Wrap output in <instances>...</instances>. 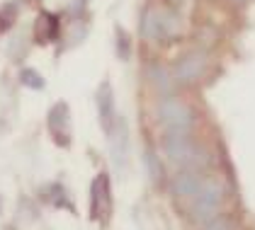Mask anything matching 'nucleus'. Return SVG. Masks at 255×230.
<instances>
[{
    "label": "nucleus",
    "instance_id": "5",
    "mask_svg": "<svg viewBox=\"0 0 255 230\" xmlns=\"http://www.w3.org/2000/svg\"><path fill=\"white\" fill-rule=\"evenodd\" d=\"M207 63H209V58H207V51H202V49L185 54L173 68V80L180 85H195L207 73Z\"/></svg>",
    "mask_w": 255,
    "mask_h": 230
},
{
    "label": "nucleus",
    "instance_id": "6",
    "mask_svg": "<svg viewBox=\"0 0 255 230\" xmlns=\"http://www.w3.org/2000/svg\"><path fill=\"white\" fill-rule=\"evenodd\" d=\"M95 104H98V116H100V126L105 131V138L112 134L115 124L119 119L117 112V102H115V92H112V85L110 80H102L98 87V95H95Z\"/></svg>",
    "mask_w": 255,
    "mask_h": 230
},
{
    "label": "nucleus",
    "instance_id": "14",
    "mask_svg": "<svg viewBox=\"0 0 255 230\" xmlns=\"http://www.w3.org/2000/svg\"><path fill=\"white\" fill-rule=\"evenodd\" d=\"M148 80H151V85L156 87L158 92H168L170 95V85H173V80H170V73L165 71V68H160V66H151L148 68Z\"/></svg>",
    "mask_w": 255,
    "mask_h": 230
},
{
    "label": "nucleus",
    "instance_id": "22",
    "mask_svg": "<svg viewBox=\"0 0 255 230\" xmlns=\"http://www.w3.org/2000/svg\"><path fill=\"white\" fill-rule=\"evenodd\" d=\"M2 230H12V228H10V226H7V228H2Z\"/></svg>",
    "mask_w": 255,
    "mask_h": 230
},
{
    "label": "nucleus",
    "instance_id": "9",
    "mask_svg": "<svg viewBox=\"0 0 255 230\" xmlns=\"http://www.w3.org/2000/svg\"><path fill=\"white\" fill-rule=\"evenodd\" d=\"M138 32H141L143 41H160V7L148 5V7L141 12Z\"/></svg>",
    "mask_w": 255,
    "mask_h": 230
},
{
    "label": "nucleus",
    "instance_id": "12",
    "mask_svg": "<svg viewBox=\"0 0 255 230\" xmlns=\"http://www.w3.org/2000/svg\"><path fill=\"white\" fill-rule=\"evenodd\" d=\"M44 196H46V201L51 204V206H59V209H68L71 213H76V206L71 204V196L66 192V187L59 184V182H51V184H46L44 187Z\"/></svg>",
    "mask_w": 255,
    "mask_h": 230
},
{
    "label": "nucleus",
    "instance_id": "3",
    "mask_svg": "<svg viewBox=\"0 0 255 230\" xmlns=\"http://www.w3.org/2000/svg\"><path fill=\"white\" fill-rule=\"evenodd\" d=\"M158 121L165 134H192L197 124V112L182 99L168 95L158 102Z\"/></svg>",
    "mask_w": 255,
    "mask_h": 230
},
{
    "label": "nucleus",
    "instance_id": "1",
    "mask_svg": "<svg viewBox=\"0 0 255 230\" xmlns=\"http://www.w3.org/2000/svg\"><path fill=\"white\" fill-rule=\"evenodd\" d=\"M163 151L168 160L180 170H204L209 167V153L202 143H197L192 134H165L163 136Z\"/></svg>",
    "mask_w": 255,
    "mask_h": 230
},
{
    "label": "nucleus",
    "instance_id": "4",
    "mask_svg": "<svg viewBox=\"0 0 255 230\" xmlns=\"http://www.w3.org/2000/svg\"><path fill=\"white\" fill-rule=\"evenodd\" d=\"M110 213H112V182L107 172H100L90 182V218L105 226L110 221Z\"/></svg>",
    "mask_w": 255,
    "mask_h": 230
},
{
    "label": "nucleus",
    "instance_id": "21",
    "mask_svg": "<svg viewBox=\"0 0 255 230\" xmlns=\"http://www.w3.org/2000/svg\"><path fill=\"white\" fill-rule=\"evenodd\" d=\"M0 213H2V196H0Z\"/></svg>",
    "mask_w": 255,
    "mask_h": 230
},
{
    "label": "nucleus",
    "instance_id": "17",
    "mask_svg": "<svg viewBox=\"0 0 255 230\" xmlns=\"http://www.w3.org/2000/svg\"><path fill=\"white\" fill-rule=\"evenodd\" d=\"M20 82L29 90H41L44 87V77L37 68H22L20 71Z\"/></svg>",
    "mask_w": 255,
    "mask_h": 230
},
{
    "label": "nucleus",
    "instance_id": "15",
    "mask_svg": "<svg viewBox=\"0 0 255 230\" xmlns=\"http://www.w3.org/2000/svg\"><path fill=\"white\" fill-rule=\"evenodd\" d=\"M17 15H20V5H17L15 0H10V2L0 5V34L10 32V27L15 24Z\"/></svg>",
    "mask_w": 255,
    "mask_h": 230
},
{
    "label": "nucleus",
    "instance_id": "16",
    "mask_svg": "<svg viewBox=\"0 0 255 230\" xmlns=\"http://www.w3.org/2000/svg\"><path fill=\"white\" fill-rule=\"evenodd\" d=\"M115 49H117V56L122 58V61H127V58L131 56V39L124 32L122 24L115 27Z\"/></svg>",
    "mask_w": 255,
    "mask_h": 230
},
{
    "label": "nucleus",
    "instance_id": "2",
    "mask_svg": "<svg viewBox=\"0 0 255 230\" xmlns=\"http://www.w3.org/2000/svg\"><path fill=\"white\" fill-rule=\"evenodd\" d=\"M226 199V184L219 177H204L199 192L190 199V218L197 226H207L212 218L219 216V209Z\"/></svg>",
    "mask_w": 255,
    "mask_h": 230
},
{
    "label": "nucleus",
    "instance_id": "7",
    "mask_svg": "<svg viewBox=\"0 0 255 230\" xmlns=\"http://www.w3.org/2000/svg\"><path fill=\"white\" fill-rule=\"evenodd\" d=\"M68 121H71V109H68V104L61 99V102H56V104L49 109V114H46V126H49V134H51L54 143H56L59 148H68V146H71Z\"/></svg>",
    "mask_w": 255,
    "mask_h": 230
},
{
    "label": "nucleus",
    "instance_id": "8",
    "mask_svg": "<svg viewBox=\"0 0 255 230\" xmlns=\"http://www.w3.org/2000/svg\"><path fill=\"white\" fill-rule=\"evenodd\" d=\"M202 179H204V174L195 172V170H180L170 179V192L175 194L177 199H192L202 187Z\"/></svg>",
    "mask_w": 255,
    "mask_h": 230
},
{
    "label": "nucleus",
    "instance_id": "10",
    "mask_svg": "<svg viewBox=\"0 0 255 230\" xmlns=\"http://www.w3.org/2000/svg\"><path fill=\"white\" fill-rule=\"evenodd\" d=\"M61 32V22L54 12H41L37 17V24H34V37L37 41L46 44V41H56Z\"/></svg>",
    "mask_w": 255,
    "mask_h": 230
},
{
    "label": "nucleus",
    "instance_id": "13",
    "mask_svg": "<svg viewBox=\"0 0 255 230\" xmlns=\"http://www.w3.org/2000/svg\"><path fill=\"white\" fill-rule=\"evenodd\" d=\"M180 34V15L175 10H160V39H173Z\"/></svg>",
    "mask_w": 255,
    "mask_h": 230
},
{
    "label": "nucleus",
    "instance_id": "11",
    "mask_svg": "<svg viewBox=\"0 0 255 230\" xmlns=\"http://www.w3.org/2000/svg\"><path fill=\"white\" fill-rule=\"evenodd\" d=\"M143 167H146L148 179H151L156 187H160V184H163V179H165V167H163L160 155L156 153V148H153V146H143Z\"/></svg>",
    "mask_w": 255,
    "mask_h": 230
},
{
    "label": "nucleus",
    "instance_id": "20",
    "mask_svg": "<svg viewBox=\"0 0 255 230\" xmlns=\"http://www.w3.org/2000/svg\"><path fill=\"white\" fill-rule=\"evenodd\" d=\"M231 2H236V5H241V2H246V0H231Z\"/></svg>",
    "mask_w": 255,
    "mask_h": 230
},
{
    "label": "nucleus",
    "instance_id": "18",
    "mask_svg": "<svg viewBox=\"0 0 255 230\" xmlns=\"http://www.w3.org/2000/svg\"><path fill=\"white\" fill-rule=\"evenodd\" d=\"M202 230H238V228L234 226V221H231L229 216H221V213H219L207 226H202Z\"/></svg>",
    "mask_w": 255,
    "mask_h": 230
},
{
    "label": "nucleus",
    "instance_id": "19",
    "mask_svg": "<svg viewBox=\"0 0 255 230\" xmlns=\"http://www.w3.org/2000/svg\"><path fill=\"white\" fill-rule=\"evenodd\" d=\"M85 7H88V0H73V2H71V15L76 19H80L83 12H85Z\"/></svg>",
    "mask_w": 255,
    "mask_h": 230
}]
</instances>
